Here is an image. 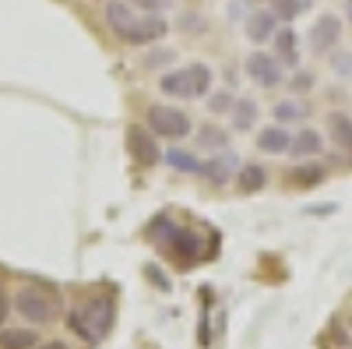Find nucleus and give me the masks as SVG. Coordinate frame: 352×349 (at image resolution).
I'll list each match as a JSON object with an SVG mask.
<instances>
[{"instance_id":"obj_18","label":"nucleus","mask_w":352,"mask_h":349,"mask_svg":"<svg viewBox=\"0 0 352 349\" xmlns=\"http://www.w3.org/2000/svg\"><path fill=\"white\" fill-rule=\"evenodd\" d=\"M320 152H324V138H320V131H314V127H303L300 134H292L289 156H296V159H317Z\"/></svg>"},{"instance_id":"obj_25","label":"nucleus","mask_w":352,"mask_h":349,"mask_svg":"<svg viewBox=\"0 0 352 349\" xmlns=\"http://www.w3.org/2000/svg\"><path fill=\"white\" fill-rule=\"evenodd\" d=\"M232 106H236V96H232L229 89H219V92H208V113L215 116H229Z\"/></svg>"},{"instance_id":"obj_3","label":"nucleus","mask_w":352,"mask_h":349,"mask_svg":"<svg viewBox=\"0 0 352 349\" xmlns=\"http://www.w3.org/2000/svg\"><path fill=\"white\" fill-rule=\"evenodd\" d=\"M148 237L155 240V247H159L166 257H173L176 265H184V268H190L194 261H197V254H201V244H197V237H194V229L176 226L169 215H162V219L152 222Z\"/></svg>"},{"instance_id":"obj_31","label":"nucleus","mask_w":352,"mask_h":349,"mask_svg":"<svg viewBox=\"0 0 352 349\" xmlns=\"http://www.w3.org/2000/svg\"><path fill=\"white\" fill-rule=\"evenodd\" d=\"M39 349H71V346L60 342V339H53V342H46V346H39Z\"/></svg>"},{"instance_id":"obj_8","label":"nucleus","mask_w":352,"mask_h":349,"mask_svg":"<svg viewBox=\"0 0 352 349\" xmlns=\"http://www.w3.org/2000/svg\"><path fill=\"white\" fill-rule=\"evenodd\" d=\"M240 166H243V162H240L236 156H232V152L226 149V152H215L212 159H204L197 177H201L204 184H208V187H229L232 180H236Z\"/></svg>"},{"instance_id":"obj_6","label":"nucleus","mask_w":352,"mask_h":349,"mask_svg":"<svg viewBox=\"0 0 352 349\" xmlns=\"http://www.w3.org/2000/svg\"><path fill=\"white\" fill-rule=\"evenodd\" d=\"M243 71H247L250 85H257V89H282V85H285V64L278 61L275 53H268V50L247 53Z\"/></svg>"},{"instance_id":"obj_10","label":"nucleus","mask_w":352,"mask_h":349,"mask_svg":"<svg viewBox=\"0 0 352 349\" xmlns=\"http://www.w3.org/2000/svg\"><path fill=\"white\" fill-rule=\"evenodd\" d=\"M338 39H342V18L338 14H320L314 21V28L307 32V43L314 53H331L338 46Z\"/></svg>"},{"instance_id":"obj_2","label":"nucleus","mask_w":352,"mask_h":349,"mask_svg":"<svg viewBox=\"0 0 352 349\" xmlns=\"http://www.w3.org/2000/svg\"><path fill=\"white\" fill-rule=\"evenodd\" d=\"M215 85V74L208 64H187V67H176V71H166L159 78V92L169 96V99H180V103H190V99H208Z\"/></svg>"},{"instance_id":"obj_7","label":"nucleus","mask_w":352,"mask_h":349,"mask_svg":"<svg viewBox=\"0 0 352 349\" xmlns=\"http://www.w3.org/2000/svg\"><path fill=\"white\" fill-rule=\"evenodd\" d=\"M127 156H131L134 166H141V169H155V166L162 162V145H159V138L148 131V124L127 127Z\"/></svg>"},{"instance_id":"obj_9","label":"nucleus","mask_w":352,"mask_h":349,"mask_svg":"<svg viewBox=\"0 0 352 349\" xmlns=\"http://www.w3.org/2000/svg\"><path fill=\"white\" fill-rule=\"evenodd\" d=\"M102 14H106V28H109V32L120 39V43H127L141 11H134L127 0H102Z\"/></svg>"},{"instance_id":"obj_4","label":"nucleus","mask_w":352,"mask_h":349,"mask_svg":"<svg viewBox=\"0 0 352 349\" xmlns=\"http://www.w3.org/2000/svg\"><path fill=\"white\" fill-rule=\"evenodd\" d=\"M11 307L21 314V321H28L32 328L50 325L53 317H56V289L53 286H43V282H25L18 293H14Z\"/></svg>"},{"instance_id":"obj_17","label":"nucleus","mask_w":352,"mask_h":349,"mask_svg":"<svg viewBox=\"0 0 352 349\" xmlns=\"http://www.w3.org/2000/svg\"><path fill=\"white\" fill-rule=\"evenodd\" d=\"M328 138L338 145L345 156H352V113H345V109L328 113Z\"/></svg>"},{"instance_id":"obj_11","label":"nucleus","mask_w":352,"mask_h":349,"mask_svg":"<svg viewBox=\"0 0 352 349\" xmlns=\"http://www.w3.org/2000/svg\"><path fill=\"white\" fill-rule=\"evenodd\" d=\"M275 32H278V14H275L272 8H257V11H250L247 21H243V36H247L250 43H257V46L272 43Z\"/></svg>"},{"instance_id":"obj_16","label":"nucleus","mask_w":352,"mask_h":349,"mask_svg":"<svg viewBox=\"0 0 352 349\" xmlns=\"http://www.w3.org/2000/svg\"><path fill=\"white\" fill-rule=\"evenodd\" d=\"M162 162H166L173 173H184V177H197L204 159H201L197 152H190V149H180V145H173V149L162 152Z\"/></svg>"},{"instance_id":"obj_29","label":"nucleus","mask_w":352,"mask_h":349,"mask_svg":"<svg viewBox=\"0 0 352 349\" xmlns=\"http://www.w3.org/2000/svg\"><path fill=\"white\" fill-rule=\"evenodd\" d=\"M331 64H335L338 74H352V56H349V53H335V61H331Z\"/></svg>"},{"instance_id":"obj_26","label":"nucleus","mask_w":352,"mask_h":349,"mask_svg":"<svg viewBox=\"0 0 352 349\" xmlns=\"http://www.w3.org/2000/svg\"><path fill=\"white\" fill-rule=\"evenodd\" d=\"M127 4L134 11H141V14H162L169 8V0H127Z\"/></svg>"},{"instance_id":"obj_12","label":"nucleus","mask_w":352,"mask_h":349,"mask_svg":"<svg viewBox=\"0 0 352 349\" xmlns=\"http://www.w3.org/2000/svg\"><path fill=\"white\" fill-rule=\"evenodd\" d=\"M166 32H169V21L162 14H138L127 46H155L159 39H166Z\"/></svg>"},{"instance_id":"obj_21","label":"nucleus","mask_w":352,"mask_h":349,"mask_svg":"<svg viewBox=\"0 0 352 349\" xmlns=\"http://www.w3.org/2000/svg\"><path fill=\"white\" fill-rule=\"evenodd\" d=\"M39 346V332L28 328H0V349H36Z\"/></svg>"},{"instance_id":"obj_20","label":"nucleus","mask_w":352,"mask_h":349,"mask_svg":"<svg viewBox=\"0 0 352 349\" xmlns=\"http://www.w3.org/2000/svg\"><path fill=\"white\" fill-rule=\"evenodd\" d=\"M194 138H197V149H204V152H226L229 149V131L219 127V124L194 127Z\"/></svg>"},{"instance_id":"obj_32","label":"nucleus","mask_w":352,"mask_h":349,"mask_svg":"<svg viewBox=\"0 0 352 349\" xmlns=\"http://www.w3.org/2000/svg\"><path fill=\"white\" fill-rule=\"evenodd\" d=\"M349 14H352V0H349Z\"/></svg>"},{"instance_id":"obj_15","label":"nucleus","mask_w":352,"mask_h":349,"mask_svg":"<svg viewBox=\"0 0 352 349\" xmlns=\"http://www.w3.org/2000/svg\"><path fill=\"white\" fill-rule=\"evenodd\" d=\"M328 180V166H320V162H300V166H292L289 169V177H285V184L289 187H300V191H310V187H317V184H324Z\"/></svg>"},{"instance_id":"obj_28","label":"nucleus","mask_w":352,"mask_h":349,"mask_svg":"<svg viewBox=\"0 0 352 349\" xmlns=\"http://www.w3.org/2000/svg\"><path fill=\"white\" fill-rule=\"evenodd\" d=\"M173 56H176L173 50H162V53H159V50H152V53H148V61H144V67H159V64L166 67V64H173Z\"/></svg>"},{"instance_id":"obj_24","label":"nucleus","mask_w":352,"mask_h":349,"mask_svg":"<svg viewBox=\"0 0 352 349\" xmlns=\"http://www.w3.org/2000/svg\"><path fill=\"white\" fill-rule=\"evenodd\" d=\"M314 0H272V11L278 14V21H292L300 18L303 11H310Z\"/></svg>"},{"instance_id":"obj_22","label":"nucleus","mask_w":352,"mask_h":349,"mask_svg":"<svg viewBox=\"0 0 352 349\" xmlns=\"http://www.w3.org/2000/svg\"><path fill=\"white\" fill-rule=\"evenodd\" d=\"M257 116H261V109H257L254 99H236V106H232V113H229L232 131H250L257 124Z\"/></svg>"},{"instance_id":"obj_19","label":"nucleus","mask_w":352,"mask_h":349,"mask_svg":"<svg viewBox=\"0 0 352 349\" xmlns=\"http://www.w3.org/2000/svg\"><path fill=\"white\" fill-rule=\"evenodd\" d=\"M232 184H236L240 194H257V191L268 187V169H264L261 162H243Z\"/></svg>"},{"instance_id":"obj_30","label":"nucleus","mask_w":352,"mask_h":349,"mask_svg":"<svg viewBox=\"0 0 352 349\" xmlns=\"http://www.w3.org/2000/svg\"><path fill=\"white\" fill-rule=\"evenodd\" d=\"M8 314H11V297H8V289L0 286V328H4V321H8Z\"/></svg>"},{"instance_id":"obj_23","label":"nucleus","mask_w":352,"mask_h":349,"mask_svg":"<svg viewBox=\"0 0 352 349\" xmlns=\"http://www.w3.org/2000/svg\"><path fill=\"white\" fill-rule=\"evenodd\" d=\"M272 116H275V124L289 127V124H300V120H303V116H307V106L296 103V99H278V103L272 106Z\"/></svg>"},{"instance_id":"obj_14","label":"nucleus","mask_w":352,"mask_h":349,"mask_svg":"<svg viewBox=\"0 0 352 349\" xmlns=\"http://www.w3.org/2000/svg\"><path fill=\"white\" fill-rule=\"evenodd\" d=\"M272 46H275L272 53L278 56V61H282L285 67H296V64H300V36H296V28L278 25V32H275Z\"/></svg>"},{"instance_id":"obj_13","label":"nucleus","mask_w":352,"mask_h":349,"mask_svg":"<svg viewBox=\"0 0 352 349\" xmlns=\"http://www.w3.org/2000/svg\"><path fill=\"white\" fill-rule=\"evenodd\" d=\"M289 145H292V134L282 124H268L257 131V152L264 156H289Z\"/></svg>"},{"instance_id":"obj_1","label":"nucleus","mask_w":352,"mask_h":349,"mask_svg":"<svg viewBox=\"0 0 352 349\" xmlns=\"http://www.w3.org/2000/svg\"><path fill=\"white\" fill-rule=\"evenodd\" d=\"M113 321H116V307H113V300H106V297H99V293L81 297V300L71 307V314H67V328H71L78 339L92 342V346H99V342L113 332Z\"/></svg>"},{"instance_id":"obj_27","label":"nucleus","mask_w":352,"mask_h":349,"mask_svg":"<svg viewBox=\"0 0 352 349\" xmlns=\"http://www.w3.org/2000/svg\"><path fill=\"white\" fill-rule=\"evenodd\" d=\"M314 81H317L314 71H296V74L289 78V89H292V92H310V89H314Z\"/></svg>"},{"instance_id":"obj_5","label":"nucleus","mask_w":352,"mask_h":349,"mask_svg":"<svg viewBox=\"0 0 352 349\" xmlns=\"http://www.w3.org/2000/svg\"><path fill=\"white\" fill-rule=\"evenodd\" d=\"M144 124H148V131H152L159 141H184V138H190V131H194L190 113H187L184 106H173V103H155V106H148V113H144Z\"/></svg>"}]
</instances>
